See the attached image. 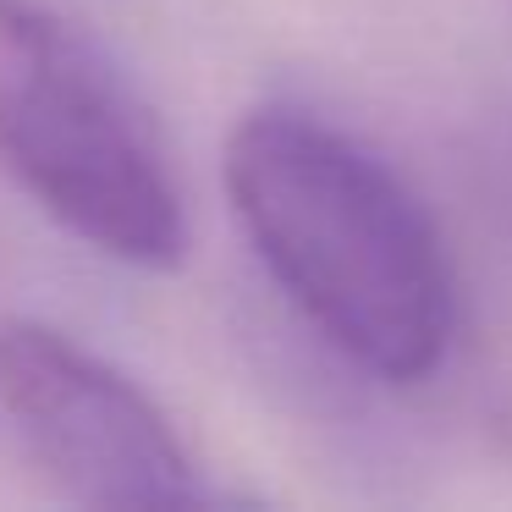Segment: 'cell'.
Segmentation results:
<instances>
[{"mask_svg": "<svg viewBox=\"0 0 512 512\" xmlns=\"http://www.w3.org/2000/svg\"><path fill=\"white\" fill-rule=\"evenodd\" d=\"M226 199L276 292L358 375L419 386L457 336V281L419 193L364 138L292 100L232 122Z\"/></svg>", "mask_w": 512, "mask_h": 512, "instance_id": "6da1fadb", "label": "cell"}, {"mask_svg": "<svg viewBox=\"0 0 512 512\" xmlns=\"http://www.w3.org/2000/svg\"><path fill=\"white\" fill-rule=\"evenodd\" d=\"M0 166L100 259L171 270L188 204L149 105L67 17L0 0Z\"/></svg>", "mask_w": 512, "mask_h": 512, "instance_id": "7a4b0ae2", "label": "cell"}, {"mask_svg": "<svg viewBox=\"0 0 512 512\" xmlns=\"http://www.w3.org/2000/svg\"><path fill=\"white\" fill-rule=\"evenodd\" d=\"M0 408L39 474L78 507L221 501L166 408L56 325H0Z\"/></svg>", "mask_w": 512, "mask_h": 512, "instance_id": "3957f363", "label": "cell"}]
</instances>
